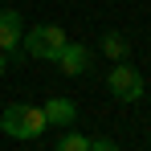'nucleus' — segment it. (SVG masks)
<instances>
[{
  "label": "nucleus",
  "mask_w": 151,
  "mask_h": 151,
  "mask_svg": "<svg viewBox=\"0 0 151 151\" xmlns=\"http://www.w3.org/2000/svg\"><path fill=\"white\" fill-rule=\"evenodd\" d=\"M41 110H45V123H49V127H70V123L78 119L74 98H49Z\"/></svg>",
  "instance_id": "obj_6"
},
{
  "label": "nucleus",
  "mask_w": 151,
  "mask_h": 151,
  "mask_svg": "<svg viewBox=\"0 0 151 151\" xmlns=\"http://www.w3.org/2000/svg\"><path fill=\"white\" fill-rule=\"evenodd\" d=\"M90 61H94V53L86 49V45H70V41H65V49L57 53V70L65 78H82L90 70Z\"/></svg>",
  "instance_id": "obj_4"
},
{
  "label": "nucleus",
  "mask_w": 151,
  "mask_h": 151,
  "mask_svg": "<svg viewBox=\"0 0 151 151\" xmlns=\"http://www.w3.org/2000/svg\"><path fill=\"white\" fill-rule=\"evenodd\" d=\"M65 29L61 25H33L21 37V45H25V53L29 57H37V61H57V53L65 49Z\"/></svg>",
  "instance_id": "obj_2"
},
{
  "label": "nucleus",
  "mask_w": 151,
  "mask_h": 151,
  "mask_svg": "<svg viewBox=\"0 0 151 151\" xmlns=\"http://www.w3.org/2000/svg\"><path fill=\"white\" fill-rule=\"evenodd\" d=\"M127 49H131V45H127V37H123V33H106V37H102V53H106L110 61H123Z\"/></svg>",
  "instance_id": "obj_7"
},
{
  "label": "nucleus",
  "mask_w": 151,
  "mask_h": 151,
  "mask_svg": "<svg viewBox=\"0 0 151 151\" xmlns=\"http://www.w3.org/2000/svg\"><path fill=\"white\" fill-rule=\"evenodd\" d=\"M45 127H49L45 123V110L33 106V102H12V106L0 114V131H4L8 139H37Z\"/></svg>",
  "instance_id": "obj_1"
},
{
  "label": "nucleus",
  "mask_w": 151,
  "mask_h": 151,
  "mask_svg": "<svg viewBox=\"0 0 151 151\" xmlns=\"http://www.w3.org/2000/svg\"><path fill=\"white\" fill-rule=\"evenodd\" d=\"M4 70H8V53H0V78H4Z\"/></svg>",
  "instance_id": "obj_10"
},
{
  "label": "nucleus",
  "mask_w": 151,
  "mask_h": 151,
  "mask_svg": "<svg viewBox=\"0 0 151 151\" xmlns=\"http://www.w3.org/2000/svg\"><path fill=\"white\" fill-rule=\"evenodd\" d=\"M21 37H25V29H21V12L4 8V12H0V53L21 49Z\"/></svg>",
  "instance_id": "obj_5"
},
{
  "label": "nucleus",
  "mask_w": 151,
  "mask_h": 151,
  "mask_svg": "<svg viewBox=\"0 0 151 151\" xmlns=\"http://www.w3.org/2000/svg\"><path fill=\"white\" fill-rule=\"evenodd\" d=\"M106 90H110L119 102H139L143 94H147L143 74H139L135 65H127V61H114V65H110V74H106Z\"/></svg>",
  "instance_id": "obj_3"
},
{
  "label": "nucleus",
  "mask_w": 151,
  "mask_h": 151,
  "mask_svg": "<svg viewBox=\"0 0 151 151\" xmlns=\"http://www.w3.org/2000/svg\"><path fill=\"white\" fill-rule=\"evenodd\" d=\"M90 151H119V143L106 139V135H98V139H90Z\"/></svg>",
  "instance_id": "obj_9"
},
{
  "label": "nucleus",
  "mask_w": 151,
  "mask_h": 151,
  "mask_svg": "<svg viewBox=\"0 0 151 151\" xmlns=\"http://www.w3.org/2000/svg\"><path fill=\"white\" fill-rule=\"evenodd\" d=\"M53 151H90V139L86 135H78V131H70V135H61L57 139V147Z\"/></svg>",
  "instance_id": "obj_8"
}]
</instances>
